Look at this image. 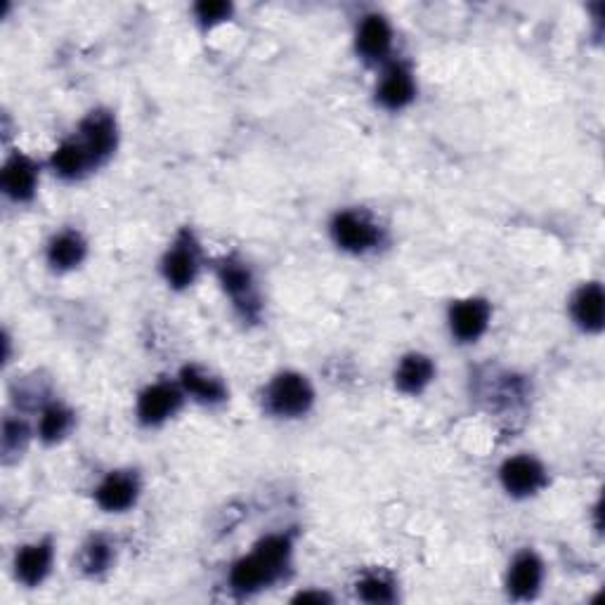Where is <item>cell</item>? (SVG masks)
<instances>
[{
	"mask_svg": "<svg viewBox=\"0 0 605 605\" xmlns=\"http://www.w3.org/2000/svg\"><path fill=\"white\" fill-rule=\"evenodd\" d=\"M414 95H416L414 78L405 67L395 64V67H390L386 74H383L379 86V102L383 107L402 109L414 100Z\"/></svg>",
	"mask_w": 605,
	"mask_h": 605,
	"instance_id": "4fadbf2b",
	"label": "cell"
},
{
	"mask_svg": "<svg viewBox=\"0 0 605 605\" xmlns=\"http://www.w3.org/2000/svg\"><path fill=\"white\" fill-rule=\"evenodd\" d=\"M182 386L190 395H194L199 402H220L225 400V386L213 376L201 372L199 367H185L180 374Z\"/></svg>",
	"mask_w": 605,
	"mask_h": 605,
	"instance_id": "ffe728a7",
	"label": "cell"
},
{
	"mask_svg": "<svg viewBox=\"0 0 605 605\" xmlns=\"http://www.w3.org/2000/svg\"><path fill=\"white\" fill-rule=\"evenodd\" d=\"M435 374L433 362L426 355H407L395 372V383L402 393H421Z\"/></svg>",
	"mask_w": 605,
	"mask_h": 605,
	"instance_id": "2e32d148",
	"label": "cell"
},
{
	"mask_svg": "<svg viewBox=\"0 0 605 605\" xmlns=\"http://www.w3.org/2000/svg\"><path fill=\"white\" fill-rule=\"evenodd\" d=\"M83 258H86V244H83V239L74 232L60 234V237L52 239L48 246V260L52 268L57 270L76 268Z\"/></svg>",
	"mask_w": 605,
	"mask_h": 605,
	"instance_id": "d6986e66",
	"label": "cell"
},
{
	"mask_svg": "<svg viewBox=\"0 0 605 605\" xmlns=\"http://www.w3.org/2000/svg\"><path fill=\"white\" fill-rule=\"evenodd\" d=\"M109 561H112V549L104 542H93L86 549V561L83 563H86L88 572H100L107 568Z\"/></svg>",
	"mask_w": 605,
	"mask_h": 605,
	"instance_id": "cb8c5ba5",
	"label": "cell"
},
{
	"mask_svg": "<svg viewBox=\"0 0 605 605\" xmlns=\"http://www.w3.org/2000/svg\"><path fill=\"white\" fill-rule=\"evenodd\" d=\"M197 270H199L197 246H194L190 234H182L164 260V275L168 279V284L175 286V289H185V286H190L194 282Z\"/></svg>",
	"mask_w": 605,
	"mask_h": 605,
	"instance_id": "ba28073f",
	"label": "cell"
},
{
	"mask_svg": "<svg viewBox=\"0 0 605 605\" xmlns=\"http://www.w3.org/2000/svg\"><path fill=\"white\" fill-rule=\"evenodd\" d=\"M194 12H197V19L201 24H218V22H225L227 17L232 15V5L225 3V0H204V3H199L197 8H194Z\"/></svg>",
	"mask_w": 605,
	"mask_h": 605,
	"instance_id": "603a6c76",
	"label": "cell"
},
{
	"mask_svg": "<svg viewBox=\"0 0 605 605\" xmlns=\"http://www.w3.org/2000/svg\"><path fill=\"white\" fill-rule=\"evenodd\" d=\"M291 554V542L284 535H272L256 546L249 558H242L232 568L230 582L239 594H253V591L268 587L282 575L286 561Z\"/></svg>",
	"mask_w": 605,
	"mask_h": 605,
	"instance_id": "6da1fadb",
	"label": "cell"
},
{
	"mask_svg": "<svg viewBox=\"0 0 605 605\" xmlns=\"http://www.w3.org/2000/svg\"><path fill=\"white\" fill-rule=\"evenodd\" d=\"M331 232H334L336 244L341 249L353 253H364L379 244V227L353 211L338 213L334 223H331Z\"/></svg>",
	"mask_w": 605,
	"mask_h": 605,
	"instance_id": "3957f363",
	"label": "cell"
},
{
	"mask_svg": "<svg viewBox=\"0 0 605 605\" xmlns=\"http://www.w3.org/2000/svg\"><path fill=\"white\" fill-rule=\"evenodd\" d=\"M50 164H52V171L60 175V178L71 180V178H81L93 161H90L86 147H83L81 142L69 140L55 149Z\"/></svg>",
	"mask_w": 605,
	"mask_h": 605,
	"instance_id": "ac0fdd59",
	"label": "cell"
},
{
	"mask_svg": "<svg viewBox=\"0 0 605 605\" xmlns=\"http://www.w3.org/2000/svg\"><path fill=\"white\" fill-rule=\"evenodd\" d=\"M26 440V426L19 421H5V435H3V450L5 454L22 450Z\"/></svg>",
	"mask_w": 605,
	"mask_h": 605,
	"instance_id": "d4e9b609",
	"label": "cell"
},
{
	"mask_svg": "<svg viewBox=\"0 0 605 605\" xmlns=\"http://www.w3.org/2000/svg\"><path fill=\"white\" fill-rule=\"evenodd\" d=\"M95 497L104 511H126L138 499V480L128 473H112L97 487Z\"/></svg>",
	"mask_w": 605,
	"mask_h": 605,
	"instance_id": "7c38bea8",
	"label": "cell"
},
{
	"mask_svg": "<svg viewBox=\"0 0 605 605\" xmlns=\"http://www.w3.org/2000/svg\"><path fill=\"white\" fill-rule=\"evenodd\" d=\"M52 565V544L38 542L24 546L15 556V575L26 587H36L48 577Z\"/></svg>",
	"mask_w": 605,
	"mask_h": 605,
	"instance_id": "30bf717a",
	"label": "cell"
},
{
	"mask_svg": "<svg viewBox=\"0 0 605 605\" xmlns=\"http://www.w3.org/2000/svg\"><path fill=\"white\" fill-rule=\"evenodd\" d=\"M390 43H393V31L381 15L364 17V22L357 29V50L362 52L364 60L376 62L388 55Z\"/></svg>",
	"mask_w": 605,
	"mask_h": 605,
	"instance_id": "8fae6325",
	"label": "cell"
},
{
	"mask_svg": "<svg viewBox=\"0 0 605 605\" xmlns=\"http://www.w3.org/2000/svg\"><path fill=\"white\" fill-rule=\"evenodd\" d=\"M38 182V168L24 154L10 156L3 166V192L15 201H26L34 197Z\"/></svg>",
	"mask_w": 605,
	"mask_h": 605,
	"instance_id": "9c48e42d",
	"label": "cell"
},
{
	"mask_svg": "<svg viewBox=\"0 0 605 605\" xmlns=\"http://www.w3.org/2000/svg\"><path fill=\"white\" fill-rule=\"evenodd\" d=\"M78 142L86 147L93 164L109 159L116 149V123L107 112H93L81 123V135Z\"/></svg>",
	"mask_w": 605,
	"mask_h": 605,
	"instance_id": "277c9868",
	"label": "cell"
},
{
	"mask_svg": "<svg viewBox=\"0 0 605 605\" xmlns=\"http://www.w3.org/2000/svg\"><path fill=\"white\" fill-rule=\"evenodd\" d=\"M324 603V601H329V596H324V594H315V591H308V594H301V596H296V603Z\"/></svg>",
	"mask_w": 605,
	"mask_h": 605,
	"instance_id": "484cf974",
	"label": "cell"
},
{
	"mask_svg": "<svg viewBox=\"0 0 605 605\" xmlns=\"http://www.w3.org/2000/svg\"><path fill=\"white\" fill-rule=\"evenodd\" d=\"M572 315H575L577 324L587 331H598L603 327L605 317V298L603 289L598 284L584 286L580 294L572 301Z\"/></svg>",
	"mask_w": 605,
	"mask_h": 605,
	"instance_id": "9a60e30c",
	"label": "cell"
},
{
	"mask_svg": "<svg viewBox=\"0 0 605 605\" xmlns=\"http://www.w3.org/2000/svg\"><path fill=\"white\" fill-rule=\"evenodd\" d=\"M180 402H182L180 390L171 386V383H156V386H149L145 393L140 395V402H138L140 421L147 426L164 424L168 416L178 412Z\"/></svg>",
	"mask_w": 605,
	"mask_h": 605,
	"instance_id": "5b68a950",
	"label": "cell"
},
{
	"mask_svg": "<svg viewBox=\"0 0 605 605\" xmlns=\"http://www.w3.org/2000/svg\"><path fill=\"white\" fill-rule=\"evenodd\" d=\"M502 483L516 497H530L546 483L544 468L532 457H513L502 466Z\"/></svg>",
	"mask_w": 605,
	"mask_h": 605,
	"instance_id": "8992f818",
	"label": "cell"
},
{
	"mask_svg": "<svg viewBox=\"0 0 605 605\" xmlns=\"http://www.w3.org/2000/svg\"><path fill=\"white\" fill-rule=\"evenodd\" d=\"M220 282H223L227 294H230L239 305H256V296H253V277L244 263L225 260V263L220 265Z\"/></svg>",
	"mask_w": 605,
	"mask_h": 605,
	"instance_id": "e0dca14e",
	"label": "cell"
},
{
	"mask_svg": "<svg viewBox=\"0 0 605 605\" xmlns=\"http://www.w3.org/2000/svg\"><path fill=\"white\" fill-rule=\"evenodd\" d=\"M487 322H490V305L483 298H468V301L452 305L450 327L459 341H476L483 336Z\"/></svg>",
	"mask_w": 605,
	"mask_h": 605,
	"instance_id": "52a82bcc",
	"label": "cell"
},
{
	"mask_svg": "<svg viewBox=\"0 0 605 605\" xmlns=\"http://www.w3.org/2000/svg\"><path fill=\"white\" fill-rule=\"evenodd\" d=\"M69 428H71V412H67V409L60 405H52L43 412L38 433H41V438L45 442H57L67 435Z\"/></svg>",
	"mask_w": 605,
	"mask_h": 605,
	"instance_id": "44dd1931",
	"label": "cell"
},
{
	"mask_svg": "<svg viewBox=\"0 0 605 605\" xmlns=\"http://www.w3.org/2000/svg\"><path fill=\"white\" fill-rule=\"evenodd\" d=\"M357 594H360L367 603H390L395 601L393 584L383 580V577H367L357 584Z\"/></svg>",
	"mask_w": 605,
	"mask_h": 605,
	"instance_id": "7402d4cb",
	"label": "cell"
},
{
	"mask_svg": "<svg viewBox=\"0 0 605 605\" xmlns=\"http://www.w3.org/2000/svg\"><path fill=\"white\" fill-rule=\"evenodd\" d=\"M539 584H542V563L535 554L525 551L511 565L509 591L516 598H530L537 594Z\"/></svg>",
	"mask_w": 605,
	"mask_h": 605,
	"instance_id": "5bb4252c",
	"label": "cell"
},
{
	"mask_svg": "<svg viewBox=\"0 0 605 605\" xmlns=\"http://www.w3.org/2000/svg\"><path fill=\"white\" fill-rule=\"evenodd\" d=\"M312 388L301 374H279L268 390L272 412L279 416H301L312 405Z\"/></svg>",
	"mask_w": 605,
	"mask_h": 605,
	"instance_id": "7a4b0ae2",
	"label": "cell"
}]
</instances>
